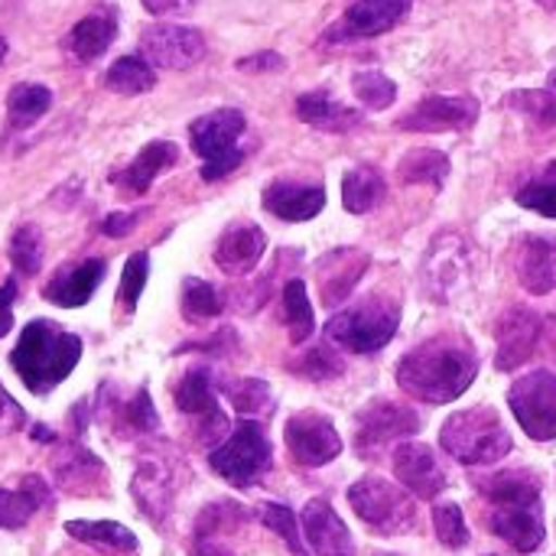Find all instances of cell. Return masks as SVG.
I'll list each match as a JSON object with an SVG mask.
<instances>
[{
	"instance_id": "obj_1",
	"label": "cell",
	"mask_w": 556,
	"mask_h": 556,
	"mask_svg": "<svg viewBox=\"0 0 556 556\" xmlns=\"http://www.w3.org/2000/svg\"><path fill=\"white\" fill-rule=\"evenodd\" d=\"M479 375L476 349L459 336H437L410 349L397 362V388L424 404H450L463 397Z\"/></svg>"
},
{
	"instance_id": "obj_2",
	"label": "cell",
	"mask_w": 556,
	"mask_h": 556,
	"mask_svg": "<svg viewBox=\"0 0 556 556\" xmlns=\"http://www.w3.org/2000/svg\"><path fill=\"white\" fill-rule=\"evenodd\" d=\"M81 358V339L75 332L59 329L55 323L36 319L23 329L16 349L10 352V365L16 378L33 391L46 394L59 388Z\"/></svg>"
},
{
	"instance_id": "obj_3",
	"label": "cell",
	"mask_w": 556,
	"mask_h": 556,
	"mask_svg": "<svg viewBox=\"0 0 556 556\" xmlns=\"http://www.w3.org/2000/svg\"><path fill=\"white\" fill-rule=\"evenodd\" d=\"M401 326V303L391 296H365L362 303L342 309L332 316L323 329L326 342L352 352V355H371L384 349Z\"/></svg>"
},
{
	"instance_id": "obj_4",
	"label": "cell",
	"mask_w": 556,
	"mask_h": 556,
	"mask_svg": "<svg viewBox=\"0 0 556 556\" xmlns=\"http://www.w3.org/2000/svg\"><path fill=\"white\" fill-rule=\"evenodd\" d=\"M440 446L463 466H495L511 453V433L492 407H472L443 424Z\"/></svg>"
},
{
	"instance_id": "obj_5",
	"label": "cell",
	"mask_w": 556,
	"mask_h": 556,
	"mask_svg": "<svg viewBox=\"0 0 556 556\" xmlns=\"http://www.w3.org/2000/svg\"><path fill=\"white\" fill-rule=\"evenodd\" d=\"M244 127H248V121L238 108H218L189 124V140H192V150L202 156L205 182H215L241 166L244 150L238 147V140H241Z\"/></svg>"
},
{
	"instance_id": "obj_6",
	"label": "cell",
	"mask_w": 556,
	"mask_h": 556,
	"mask_svg": "<svg viewBox=\"0 0 556 556\" xmlns=\"http://www.w3.org/2000/svg\"><path fill=\"white\" fill-rule=\"evenodd\" d=\"M349 505L352 511L384 538H397L414 531L417 525V505L414 495L404 485H394L381 476H365L349 489Z\"/></svg>"
},
{
	"instance_id": "obj_7",
	"label": "cell",
	"mask_w": 556,
	"mask_h": 556,
	"mask_svg": "<svg viewBox=\"0 0 556 556\" xmlns=\"http://www.w3.org/2000/svg\"><path fill=\"white\" fill-rule=\"evenodd\" d=\"M424 290L440 300H459L469 283H472V248L463 235L456 231H440L430 251L424 254Z\"/></svg>"
},
{
	"instance_id": "obj_8",
	"label": "cell",
	"mask_w": 556,
	"mask_h": 556,
	"mask_svg": "<svg viewBox=\"0 0 556 556\" xmlns=\"http://www.w3.org/2000/svg\"><path fill=\"white\" fill-rule=\"evenodd\" d=\"M212 469L235 489H251L274 463L270 443L254 420H244L218 450L208 456Z\"/></svg>"
},
{
	"instance_id": "obj_9",
	"label": "cell",
	"mask_w": 556,
	"mask_h": 556,
	"mask_svg": "<svg viewBox=\"0 0 556 556\" xmlns=\"http://www.w3.org/2000/svg\"><path fill=\"white\" fill-rule=\"evenodd\" d=\"M508 407L515 414V420L521 424V430L538 440L547 443L556 440V375L554 371H528L511 384L508 394Z\"/></svg>"
},
{
	"instance_id": "obj_10",
	"label": "cell",
	"mask_w": 556,
	"mask_h": 556,
	"mask_svg": "<svg viewBox=\"0 0 556 556\" xmlns=\"http://www.w3.org/2000/svg\"><path fill=\"white\" fill-rule=\"evenodd\" d=\"M140 55L156 68H192L205 55V36L195 26L160 23L140 33Z\"/></svg>"
},
{
	"instance_id": "obj_11",
	"label": "cell",
	"mask_w": 556,
	"mask_h": 556,
	"mask_svg": "<svg viewBox=\"0 0 556 556\" xmlns=\"http://www.w3.org/2000/svg\"><path fill=\"white\" fill-rule=\"evenodd\" d=\"M420 430V417L410 407L391 404V401H375L358 414V430H355V450L362 456H371L384 450L388 443L407 440Z\"/></svg>"
},
{
	"instance_id": "obj_12",
	"label": "cell",
	"mask_w": 556,
	"mask_h": 556,
	"mask_svg": "<svg viewBox=\"0 0 556 556\" xmlns=\"http://www.w3.org/2000/svg\"><path fill=\"white\" fill-rule=\"evenodd\" d=\"M283 437H287L290 456L300 466H309V469L326 466V463H332L342 453V437L332 427V420L323 417V414H313V410L290 417Z\"/></svg>"
},
{
	"instance_id": "obj_13",
	"label": "cell",
	"mask_w": 556,
	"mask_h": 556,
	"mask_svg": "<svg viewBox=\"0 0 556 556\" xmlns=\"http://www.w3.org/2000/svg\"><path fill=\"white\" fill-rule=\"evenodd\" d=\"M410 7H414V0H352L349 10L342 13V20L326 36L332 42L381 36V33L394 29L410 13Z\"/></svg>"
},
{
	"instance_id": "obj_14",
	"label": "cell",
	"mask_w": 556,
	"mask_h": 556,
	"mask_svg": "<svg viewBox=\"0 0 556 556\" xmlns=\"http://www.w3.org/2000/svg\"><path fill=\"white\" fill-rule=\"evenodd\" d=\"M479 121V101L466 94H430L407 117L397 121L401 130L440 134V130H466Z\"/></svg>"
},
{
	"instance_id": "obj_15",
	"label": "cell",
	"mask_w": 556,
	"mask_h": 556,
	"mask_svg": "<svg viewBox=\"0 0 556 556\" xmlns=\"http://www.w3.org/2000/svg\"><path fill=\"white\" fill-rule=\"evenodd\" d=\"M394 476L397 482L414 495L433 502L446 492V472L437 459V453L427 443H397L394 450Z\"/></svg>"
},
{
	"instance_id": "obj_16",
	"label": "cell",
	"mask_w": 556,
	"mask_h": 556,
	"mask_svg": "<svg viewBox=\"0 0 556 556\" xmlns=\"http://www.w3.org/2000/svg\"><path fill=\"white\" fill-rule=\"evenodd\" d=\"M495 339H498V355H495V365L498 371H515L521 368L534 349H538V339H541V316L531 313V309H511L498 319V329H495Z\"/></svg>"
},
{
	"instance_id": "obj_17",
	"label": "cell",
	"mask_w": 556,
	"mask_h": 556,
	"mask_svg": "<svg viewBox=\"0 0 556 556\" xmlns=\"http://www.w3.org/2000/svg\"><path fill=\"white\" fill-rule=\"evenodd\" d=\"M303 538L313 547L316 556H355V541L345 528V521L332 511V505L326 498H313L303 515Z\"/></svg>"
},
{
	"instance_id": "obj_18",
	"label": "cell",
	"mask_w": 556,
	"mask_h": 556,
	"mask_svg": "<svg viewBox=\"0 0 556 556\" xmlns=\"http://www.w3.org/2000/svg\"><path fill=\"white\" fill-rule=\"evenodd\" d=\"M489 528H492L495 538H502L518 554L541 551V544L547 538L544 515H541V502H534V505H502V508L492 511Z\"/></svg>"
},
{
	"instance_id": "obj_19",
	"label": "cell",
	"mask_w": 556,
	"mask_h": 556,
	"mask_svg": "<svg viewBox=\"0 0 556 556\" xmlns=\"http://www.w3.org/2000/svg\"><path fill=\"white\" fill-rule=\"evenodd\" d=\"M104 274H108V261H104V257H88V261H81V264L62 267V270L49 280V287L42 290V296H46L49 303L62 306V309L85 306V303L94 296V290L101 287Z\"/></svg>"
},
{
	"instance_id": "obj_20",
	"label": "cell",
	"mask_w": 556,
	"mask_h": 556,
	"mask_svg": "<svg viewBox=\"0 0 556 556\" xmlns=\"http://www.w3.org/2000/svg\"><path fill=\"white\" fill-rule=\"evenodd\" d=\"M130 492H134L137 508L150 521L163 525L166 515H169V508H173V472H169V466L163 459H156V456H143L137 463Z\"/></svg>"
},
{
	"instance_id": "obj_21",
	"label": "cell",
	"mask_w": 556,
	"mask_h": 556,
	"mask_svg": "<svg viewBox=\"0 0 556 556\" xmlns=\"http://www.w3.org/2000/svg\"><path fill=\"white\" fill-rule=\"evenodd\" d=\"M267 251V235L264 228H257L254 222H241V225H231L218 248H215V264L228 274V277H244L251 274L261 257Z\"/></svg>"
},
{
	"instance_id": "obj_22",
	"label": "cell",
	"mask_w": 556,
	"mask_h": 556,
	"mask_svg": "<svg viewBox=\"0 0 556 556\" xmlns=\"http://www.w3.org/2000/svg\"><path fill=\"white\" fill-rule=\"evenodd\" d=\"M518 280L528 293L547 296L556 287V241L544 235H528L515 254Z\"/></svg>"
},
{
	"instance_id": "obj_23",
	"label": "cell",
	"mask_w": 556,
	"mask_h": 556,
	"mask_svg": "<svg viewBox=\"0 0 556 556\" xmlns=\"http://www.w3.org/2000/svg\"><path fill=\"white\" fill-rule=\"evenodd\" d=\"M176 407L189 417H199L205 420V437L212 440L215 433L222 437L225 430V414L218 410V401H215V391H212V378L205 368H189L182 375V381L176 384V394H173Z\"/></svg>"
},
{
	"instance_id": "obj_24",
	"label": "cell",
	"mask_w": 556,
	"mask_h": 556,
	"mask_svg": "<svg viewBox=\"0 0 556 556\" xmlns=\"http://www.w3.org/2000/svg\"><path fill=\"white\" fill-rule=\"evenodd\" d=\"M264 208L283 222H309L326 208V189L280 179L264 189Z\"/></svg>"
},
{
	"instance_id": "obj_25",
	"label": "cell",
	"mask_w": 556,
	"mask_h": 556,
	"mask_svg": "<svg viewBox=\"0 0 556 556\" xmlns=\"http://www.w3.org/2000/svg\"><path fill=\"white\" fill-rule=\"evenodd\" d=\"M114 36H117V20H114V13H88V16H81L68 33H65V39H62V49H65V55L72 59V62H78V65H85V62H94L98 55H104L108 52V46L114 42Z\"/></svg>"
},
{
	"instance_id": "obj_26",
	"label": "cell",
	"mask_w": 556,
	"mask_h": 556,
	"mask_svg": "<svg viewBox=\"0 0 556 556\" xmlns=\"http://www.w3.org/2000/svg\"><path fill=\"white\" fill-rule=\"evenodd\" d=\"M176 160H179V147H176V143H169V140H153V143H147V147L134 156V163H127L124 169H117V173L111 176V182H114L117 189H124V192L140 195V192L150 189V182H153L163 169L176 166Z\"/></svg>"
},
{
	"instance_id": "obj_27",
	"label": "cell",
	"mask_w": 556,
	"mask_h": 556,
	"mask_svg": "<svg viewBox=\"0 0 556 556\" xmlns=\"http://www.w3.org/2000/svg\"><path fill=\"white\" fill-rule=\"evenodd\" d=\"M49 485L39 476H23L13 485L0 489V528L3 531H16L23 528L39 508L49 505Z\"/></svg>"
},
{
	"instance_id": "obj_28",
	"label": "cell",
	"mask_w": 556,
	"mask_h": 556,
	"mask_svg": "<svg viewBox=\"0 0 556 556\" xmlns=\"http://www.w3.org/2000/svg\"><path fill=\"white\" fill-rule=\"evenodd\" d=\"M296 117L303 124L329 130V134H342V130H349V127H355L362 121L358 111L345 108L329 91H306V94H300L296 98Z\"/></svg>"
},
{
	"instance_id": "obj_29",
	"label": "cell",
	"mask_w": 556,
	"mask_h": 556,
	"mask_svg": "<svg viewBox=\"0 0 556 556\" xmlns=\"http://www.w3.org/2000/svg\"><path fill=\"white\" fill-rule=\"evenodd\" d=\"M65 534L88 544V547H94V551H104V554L114 556H137V547H140L134 531H127L117 521H68Z\"/></svg>"
},
{
	"instance_id": "obj_30",
	"label": "cell",
	"mask_w": 556,
	"mask_h": 556,
	"mask_svg": "<svg viewBox=\"0 0 556 556\" xmlns=\"http://www.w3.org/2000/svg\"><path fill=\"white\" fill-rule=\"evenodd\" d=\"M388 182L375 166H352L342 179V202L352 215H365L384 202Z\"/></svg>"
},
{
	"instance_id": "obj_31",
	"label": "cell",
	"mask_w": 556,
	"mask_h": 556,
	"mask_svg": "<svg viewBox=\"0 0 556 556\" xmlns=\"http://www.w3.org/2000/svg\"><path fill=\"white\" fill-rule=\"evenodd\" d=\"M52 108V91L39 81H20L7 94V117L16 130L33 127Z\"/></svg>"
},
{
	"instance_id": "obj_32",
	"label": "cell",
	"mask_w": 556,
	"mask_h": 556,
	"mask_svg": "<svg viewBox=\"0 0 556 556\" xmlns=\"http://www.w3.org/2000/svg\"><path fill=\"white\" fill-rule=\"evenodd\" d=\"M397 176L407 186H433L443 189L446 176H450V160L440 150H410L401 163H397Z\"/></svg>"
},
{
	"instance_id": "obj_33",
	"label": "cell",
	"mask_w": 556,
	"mask_h": 556,
	"mask_svg": "<svg viewBox=\"0 0 556 556\" xmlns=\"http://www.w3.org/2000/svg\"><path fill=\"white\" fill-rule=\"evenodd\" d=\"M104 476V466L88 453V450H81L78 443H72V446H65V453L59 456V463H55V479H59V485L62 489H78V492H85L88 485H94L98 479Z\"/></svg>"
},
{
	"instance_id": "obj_34",
	"label": "cell",
	"mask_w": 556,
	"mask_h": 556,
	"mask_svg": "<svg viewBox=\"0 0 556 556\" xmlns=\"http://www.w3.org/2000/svg\"><path fill=\"white\" fill-rule=\"evenodd\" d=\"M104 85L117 94H143L156 85L153 65L143 55H121L108 72H104Z\"/></svg>"
},
{
	"instance_id": "obj_35",
	"label": "cell",
	"mask_w": 556,
	"mask_h": 556,
	"mask_svg": "<svg viewBox=\"0 0 556 556\" xmlns=\"http://www.w3.org/2000/svg\"><path fill=\"white\" fill-rule=\"evenodd\" d=\"M482 492L489 495V502L495 508L502 505H534L541 502V485L534 476L528 472H505V476H495L489 482H482Z\"/></svg>"
},
{
	"instance_id": "obj_36",
	"label": "cell",
	"mask_w": 556,
	"mask_h": 556,
	"mask_svg": "<svg viewBox=\"0 0 556 556\" xmlns=\"http://www.w3.org/2000/svg\"><path fill=\"white\" fill-rule=\"evenodd\" d=\"M283 323L290 329V339L300 345L313 336L316 329V316H313V306H309V293H306V283L303 280H290L283 287Z\"/></svg>"
},
{
	"instance_id": "obj_37",
	"label": "cell",
	"mask_w": 556,
	"mask_h": 556,
	"mask_svg": "<svg viewBox=\"0 0 556 556\" xmlns=\"http://www.w3.org/2000/svg\"><path fill=\"white\" fill-rule=\"evenodd\" d=\"M42 257H46V241H42L39 225H20L10 238V261H13L16 274H23V277L39 274Z\"/></svg>"
},
{
	"instance_id": "obj_38",
	"label": "cell",
	"mask_w": 556,
	"mask_h": 556,
	"mask_svg": "<svg viewBox=\"0 0 556 556\" xmlns=\"http://www.w3.org/2000/svg\"><path fill=\"white\" fill-rule=\"evenodd\" d=\"M225 397L231 401L235 414L241 417H261L274 407V394L264 381L257 378H238L225 384Z\"/></svg>"
},
{
	"instance_id": "obj_39",
	"label": "cell",
	"mask_w": 556,
	"mask_h": 556,
	"mask_svg": "<svg viewBox=\"0 0 556 556\" xmlns=\"http://www.w3.org/2000/svg\"><path fill=\"white\" fill-rule=\"evenodd\" d=\"M222 313V296L208 280L186 277L182 280V316L189 323H205Z\"/></svg>"
},
{
	"instance_id": "obj_40",
	"label": "cell",
	"mask_w": 556,
	"mask_h": 556,
	"mask_svg": "<svg viewBox=\"0 0 556 556\" xmlns=\"http://www.w3.org/2000/svg\"><path fill=\"white\" fill-rule=\"evenodd\" d=\"M352 91H355V98H358L365 108H375V111L391 108V104H394V98H397V85H394L384 72H378V68L355 72V78H352Z\"/></svg>"
},
{
	"instance_id": "obj_41",
	"label": "cell",
	"mask_w": 556,
	"mask_h": 556,
	"mask_svg": "<svg viewBox=\"0 0 556 556\" xmlns=\"http://www.w3.org/2000/svg\"><path fill=\"white\" fill-rule=\"evenodd\" d=\"M518 205L544 215V218H556V163H551L541 176H534L531 182H525L518 189Z\"/></svg>"
},
{
	"instance_id": "obj_42",
	"label": "cell",
	"mask_w": 556,
	"mask_h": 556,
	"mask_svg": "<svg viewBox=\"0 0 556 556\" xmlns=\"http://www.w3.org/2000/svg\"><path fill=\"white\" fill-rule=\"evenodd\" d=\"M261 525L270 528L277 538H283V544L290 547L293 556H309L306 544H303V534H300V525H296V515L287 508V505H261Z\"/></svg>"
},
{
	"instance_id": "obj_43",
	"label": "cell",
	"mask_w": 556,
	"mask_h": 556,
	"mask_svg": "<svg viewBox=\"0 0 556 556\" xmlns=\"http://www.w3.org/2000/svg\"><path fill=\"white\" fill-rule=\"evenodd\" d=\"M508 108H515L518 114L531 117L538 127L556 130V94L551 91H515L505 101Z\"/></svg>"
},
{
	"instance_id": "obj_44",
	"label": "cell",
	"mask_w": 556,
	"mask_h": 556,
	"mask_svg": "<svg viewBox=\"0 0 556 556\" xmlns=\"http://www.w3.org/2000/svg\"><path fill=\"white\" fill-rule=\"evenodd\" d=\"M433 528H437V538L443 547L450 551H459L469 544V528H466V518H463V508L446 502V505H437L433 508Z\"/></svg>"
},
{
	"instance_id": "obj_45",
	"label": "cell",
	"mask_w": 556,
	"mask_h": 556,
	"mask_svg": "<svg viewBox=\"0 0 556 556\" xmlns=\"http://www.w3.org/2000/svg\"><path fill=\"white\" fill-rule=\"evenodd\" d=\"M332 264H336L339 270L323 277V303H326V306H339V303L352 293V287L358 283V277H362L365 267H368V261L355 264V261H336V257H332Z\"/></svg>"
},
{
	"instance_id": "obj_46",
	"label": "cell",
	"mask_w": 556,
	"mask_h": 556,
	"mask_svg": "<svg viewBox=\"0 0 556 556\" xmlns=\"http://www.w3.org/2000/svg\"><path fill=\"white\" fill-rule=\"evenodd\" d=\"M147 277H150V257L147 251H137L127 257L124 264V277H121V303L127 306V313L137 309V300L147 287Z\"/></svg>"
},
{
	"instance_id": "obj_47",
	"label": "cell",
	"mask_w": 556,
	"mask_h": 556,
	"mask_svg": "<svg viewBox=\"0 0 556 556\" xmlns=\"http://www.w3.org/2000/svg\"><path fill=\"white\" fill-rule=\"evenodd\" d=\"M293 371H300V375H306V378H313V381H326V378L342 375V362H339V355L332 352V345L326 342V345L306 352V358H300V362L293 365Z\"/></svg>"
},
{
	"instance_id": "obj_48",
	"label": "cell",
	"mask_w": 556,
	"mask_h": 556,
	"mask_svg": "<svg viewBox=\"0 0 556 556\" xmlns=\"http://www.w3.org/2000/svg\"><path fill=\"white\" fill-rule=\"evenodd\" d=\"M124 420H127V427H134V430H140V433H153V430L160 427L147 388H140V391L134 394V401L124 404Z\"/></svg>"
},
{
	"instance_id": "obj_49",
	"label": "cell",
	"mask_w": 556,
	"mask_h": 556,
	"mask_svg": "<svg viewBox=\"0 0 556 556\" xmlns=\"http://www.w3.org/2000/svg\"><path fill=\"white\" fill-rule=\"evenodd\" d=\"M26 427V410L7 394V388L0 384V437L20 433Z\"/></svg>"
},
{
	"instance_id": "obj_50",
	"label": "cell",
	"mask_w": 556,
	"mask_h": 556,
	"mask_svg": "<svg viewBox=\"0 0 556 556\" xmlns=\"http://www.w3.org/2000/svg\"><path fill=\"white\" fill-rule=\"evenodd\" d=\"M143 218V208H134V212H111L108 218H101V235L108 238H124L127 231H134Z\"/></svg>"
},
{
	"instance_id": "obj_51",
	"label": "cell",
	"mask_w": 556,
	"mask_h": 556,
	"mask_svg": "<svg viewBox=\"0 0 556 556\" xmlns=\"http://www.w3.org/2000/svg\"><path fill=\"white\" fill-rule=\"evenodd\" d=\"M283 65L287 62H283L280 52H257V55H248V59L238 62L241 72H280Z\"/></svg>"
},
{
	"instance_id": "obj_52",
	"label": "cell",
	"mask_w": 556,
	"mask_h": 556,
	"mask_svg": "<svg viewBox=\"0 0 556 556\" xmlns=\"http://www.w3.org/2000/svg\"><path fill=\"white\" fill-rule=\"evenodd\" d=\"M13 300H16V280L10 277L0 287V339L13 329Z\"/></svg>"
},
{
	"instance_id": "obj_53",
	"label": "cell",
	"mask_w": 556,
	"mask_h": 556,
	"mask_svg": "<svg viewBox=\"0 0 556 556\" xmlns=\"http://www.w3.org/2000/svg\"><path fill=\"white\" fill-rule=\"evenodd\" d=\"M140 3L153 16H169V13H189L199 0H140Z\"/></svg>"
},
{
	"instance_id": "obj_54",
	"label": "cell",
	"mask_w": 556,
	"mask_h": 556,
	"mask_svg": "<svg viewBox=\"0 0 556 556\" xmlns=\"http://www.w3.org/2000/svg\"><path fill=\"white\" fill-rule=\"evenodd\" d=\"M33 437L46 443V440H52V430H46V427H36V430H33Z\"/></svg>"
},
{
	"instance_id": "obj_55",
	"label": "cell",
	"mask_w": 556,
	"mask_h": 556,
	"mask_svg": "<svg viewBox=\"0 0 556 556\" xmlns=\"http://www.w3.org/2000/svg\"><path fill=\"white\" fill-rule=\"evenodd\" d=\"M547 91H551V94H556V68L551 72V78H547Z\"/></svg>"
},
{
	"instance_id": "obj_56",
	"label": "cell",
	"mask_w": 556,
	"mask_h": 556,
	"mask_svg": "<svg viewBox=\"0 0 556 556\" xmlns=\"http://www.w3.org/2000/svg\"><path fill=\"white\" fill-rule=\"evenodd\" d=\"M3 59H7V39L0 36V62H3Z\"/></svg>"
},
{
	"instance_id": "obj_57",
	"label": "cell",
	"mask_w": 556,
	"mask_h": 556,
	"mask_svg": "<svg viewBox=\"0 0 556 556\" xmlns=\"http://www.w3.org/2000/svg\"><path fill=\"white\" fill-rule=\"evenodd\" d=\"M375 556H397V554H375Z\"/></svg>"
}]
</instances>
